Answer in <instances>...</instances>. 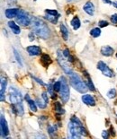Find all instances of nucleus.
<instances>
[{
  "instance_id": "f257e3e1",
  "label": "nucleus",
  "mask_w": 117,
  "mask_h": 139,
  "mask_svg": "<svg viewBox=\"0 0 117 139\" xmlns=\"http://www.w3.org/2000/svg\"><path fill=\"white\" fill-rule=\"evenodd\" d=\"M69 137L80 138L81 136H87V130L82 126L81 121L77 117H72L70 122L69 123Z\"/></svg>"
},
{
  "instance_id": "f03ea898",
  "label": "nucleus",
  "mask_w": 117,
  "mask_h": 139,
  "mask_svg": "<svg viewBox=\"0 0 117 139\" xmlns=\"http://www.w3.org/2000/svg\"><path fill=\"white\" fill-rule=\"evenodd\" d=\"M32 28L33 32L37 36L41 37L42 39H48L50 36V30L48 26L45 24V23L42 20L37 18V17H32Z\"/></svg>"
},
{
  "instance_id": "7ed1b4c3",
  "label": "nucleus",
  "mask_w": 117,
  "mask_h": 139,
  "mask_svg": "<svg viewBox=\"0 0 117 139\" xmlns=\"http://www.w3.org/2000/svg\"><path fill=\"white\" fill-rule=\"evenodd\" d=\"M69 75V80H70V85L77 92H79L81 93H84L87 92V89H88V86H87V83L85 81H83L79 75L73 73V72Z\"/></svg>"
},
{
  "instance_id": "20e7f679",
  "label": "nucleus",
  "mask_w": 117,
  "mask_h": 139,
  "mask_svg": "<svg viewBox=\"0 0 117 139\" xmlns=\"http://www.w3.org/2000/svg\"><path fill=\"white\" fill-rule=\"evenodd\" d=\"M61 90H60L61 98L62 100V101L65 103L69 99V87L68 82H67L66 78L64 76H61Z\"/></svg>"
},
{
  "instance_id": "39448f33",
  "label": "nucleus",
  "mask_w": 117,
  "mask_h": 139,
  "mask_svg": "<svg viewBox=\"0 0 117 139\" xmlns=\"http://www.w3.org/2000/svg\"><path fill=\"white\" fill-rule=\"evenodd\" d=\"M15 18H16V23L23 26H28L32 23V19L29 14L24 10H19L18 15Z\"/></svg>"
},
{
  "instance_id": "423d86ee",
  "label": "nucleus",
  "mask_w": 117,
  "mask_h": 139,
  "mask_svg": "<svg viewBox=\"0 0 117 139\" xmlns=\"http://www.w3.org/2000/svg\"><path fill=\"white\" fill-rule=\"evenodd\" d=\"M9 99H10L11 103L13 105L23 103L21 93L14 87H10V89H9Z\"/></svg>"
},
{
  "instance_id": "0eeeda50",
  "label": "nucleus",
  "mask_w": 117,
  "mask_h": 139,
  "mask_svg": "<svg viewBox=\"0 0 117 139\" xmlns=\"http://www.w3.org/2000/svg\"><path fill=\"white\" fill-rule=\"evenodd\" d=\"M97 68L102 72L103 75L107 76V77H113V71L110 69L108 67V66L105 63H104L103 61H99L97 63Z\"/></svg>"
},
{
  "instance_id": "6e6552de",
  "label": "nucleus",
  "mask_w": 117,
  "mask_h": 139,
  "mask_svg": "<svg viewBox=\"0 0 117 139\" xmlns=\"http://www.w3.org/2000/svg\"><path fill=\"white\" fill-rule=\"evenodd\" d=\"M58 62L60 66H61V68L64 70V72L69 75L72 73V70L70 69V67H69V66L65 63V59H64V55H62V53L61 52V50H58Z\"/></svg>"
},
{
  "instance_id": "1a4fd4ad",
  "label": "nucleus",
  "mask_w": 117,
  "mask_h": 139,
  "mask_svg": "<svg viewBox=\"0 0 117 139\" xmlns=\"http://www.w3.org/2000/svg\"><path fill=\"white\" fill-rule=\"evenodd\" d=\"M0 125H1V136L2 137H6L9 134V129L7 126V122L5 120L4 115H1L0 118Z\"/></svg>"
},
{
  "instance_id": "9d476101",
  "label": "nucleus",
  "mask_w": 117,
  "mask_h": 139,
  "mask_svg": "<svg viewBox=\"0 0 117 139\" xmlns=\"http://www.w3.org/2000/svg\"><path fill=\"white\" fill-rule=\"evenodd\" d=\"M82 101L87 105L89 106H95L96 105V100L94 99V97L89 94H84L82 96Z\"/></svg>"
},
{
  "instance_id": "9b49d317",
  "label": "nucleus",
  "mask_w": 117,
  "mask_h": 139,
  "mask_svg": "<svg viewBox=\"0 0 117 139\" xmlns=\"http://www.w3.org/2000/svg\"><path fill=\"white\" fill-rule=\"evenodd\" d=\"M27 52L30 56H38L41 54V48L38 46H29L27 47Z\"/></svg>"
},
{
  "instance_id": "f8f14e48",
  "label": "nucleus",
  "mask_w": 117,
  "mask_h": 139,
  "mask_svg": "<svg viewBox=\"0 0 117 139\" xmlns=\"http://www.w3.org/2000/svg\"><path fill=\"white\" fill-rule=\"evenodd\" d=\"M18 12L19 9H16V8H9V9H6L5 12V16L6 18L8 19H12V18H15L18 15Z\"/></svg>"
},
{
  "instance_id": "ddd939ff",
  "label": "nucleus",
  "mask_w": 117,
  "mask_h": 139,
  "mask_svg": "<svg viewBox=\"0 0 117 139\" xmlns=\"http://www.w3.org/2000/svg\"><path fill=\"white\" fill-rule=\"evenodd\" d=\"M83 9H84V11L87 13V15H93L94 13H95V6L93 5V3L90 2V1H88L87 3H86V5H84Z\"/></svg>"
},
{
  "instance_id": "4468645a",
  "label": "nucleus",
  "mask_w": 117,
  "mask_h": 139,
  "mask_svg": "<svg viewBox=\"0 0 117 139\" xmlns=\"http://www.w3.org/2000/svg\"><path fill=\"white\" fill-rule=\"evenodd\" d=\"M101 53H102L103 56L110 57L113 53V49L111 48L110 46H104V47L101 48Z\"/></svg>"
},
{
  "instance_id": "2eb2a0df",
  "label": "nucleus",
  "mask_w": 117,
  "mask_h": 139,
  "mask_svg": "<svg viewBox=\"0 0 117 139\" xmlns=\"http://www.w3.org/2000/svg\"><path fill=\"white\" fill-rule=\"evenodd\" d=\"M8 26L10 27L11 31H12L15 34H19V33L21 32L20 27L16 24L15 22H13V21H9V22H8Z\"/></svg>"
},
{
  "instance_id": "dca6fc26",
  "label": "nucleus",
  "mask_w": 117,
  "mask_h": 139,
  "mask_svg": "<svg viewBox=\"0 0 117 139\" xmlns=\"http://www.w3.org/2000/svg\"><path fill=\"white\" fill-rule=\"evenodd\" d=\"M25 100H26V101L28 102V105H29V107H30L31 110L33 111V112H36V111H37V104H36L35 101H33L32 100H31L28 94L25 95Z\"/></svg>"
},
{
  "instance_id": "f3484780",
  "label": "nucleus",
  "mask_w": 117,
  "mask_h": 139,
  "mask_svg": "<svg viewBox=\"0 0 117 139\" xmlns=\"http://www.w3.org/2000/svg\"><path fill=\"white\" fill-rule=\"evenodd\" d=\"M5 88H6V79L4 78L3 76L1 77V91H0V93H1V101H4V96H5Z\"/></svg>"
},
{
  "instance_id": "a211bd4d",
  "label": "nucleus",
  "mask_w": 117,
  "mask_h": 139,
  "mask_svg": "<svg viewBox=\"0 0 117 139\" xmlns=\"http://www.w3.org/2000/svg\"><path fill=\"white\" fill-rule=\"evenodd\" d=\"M41 63L42 65L45 66V67H48V66L51 63V58H50V56L47 54H43L41 56Z\"/></svg>"
},
{
  "instance_id": "6ab92c4d",
  "label": "nucleus",
  "mask_w": 117,
  "mask_h": 139,
  "mask_svg": "<svg viewBox=\"0 0 117 139\" xmlns=\"http://www.w3.org/2000/svg\"><path fill=\"white\" fill-rule=\"evenodd\" d=\"M70 24H71V26L73 27V29L75 31H77V29H79L81 23H80V20L78 19V17H77V16H75L71 20V22H70Z\"/></svg>"
},
{
  "instance_id": "aec40b11",
  "label": "nucleus",
  "mask_w": 117,
  "mask_h": 139,
  "mask_svg": "<svg viewBox=\"0 0 117 139\" xmlns=\"http://www.w3.org/2000/svg\"><path fill=\"white\" fill-rule=\"evenodd\" d=\"M61 35H62L63 39L65 40H68V39H69V31H68V29L66 28V26L63 24V23L61 24Z\"/></svg>"
},
{
  "instance_id": "412c9836",
  "label": "nucleus",
  "mask_w": 117,
  "mask_h": 139,
  "mask_svg": "<svg viewBox=\"0 0 117 139\" xmlns=\"http://www.w3.org/2000/svg\"><path fill=\"white\" fill-rule=\"evenodd\" d=\"M59 16H60V15H56V16H54V15H48V14H47V15L45 16V18L48 21L51 22L52 23H56L57 21H58V19H59Z\"/></svg>"
},
{
  "instance_id": "4be33fe9",
  "label": "nucleus",
  "mask_w": 117,
  "mask_h": 139,
  "mask_svg": "<svg viewBox=\"0 0 117 139\" xmlns=\"http://www.w3.org/2000/svg\"><path fill=\"white\" fill-rule=\"evenodd\" d=\"M90 34H91L92 37L97 38V37H99L100 34H101V30L99 28H94V29H92L90 31Z\"/></svg>"
},
{
  "instance_id": "5701e85b",
  "label": "nucleus",
  "mask_w": 117,
  "mask_h": 139,
  "mask_svg": "<svg viewBox=\"0 0 117 139\" xmlns=\"http://www.w3.org/2000/svg\"><path fill=\"white\" fill-rule=\"evenodd\" d=\"M54 107H55V111H56L58 114H63L65 111H64V109L61 108V105L60 102H55V104H54Z\"/></svg>"
},
{
  "instance_id": "b1692460",
  "label": "nucleus",
  "mask_w": 117,
  "mask_h": 139,
  "mask_svg": "<svg viewBox=\"0 0 117 139\" xmlns=\"http://www.w3.org/2000/svg\"><path fill=\"white\" fill-rule=\"evenodd\" d=\"M48 91H49V93L51 95V98L52 99H56L57 95L54 93V86L51 85V84H50V85H48Z\"/></svg>"
},
{
  "instance_id": "393cba45",
  "label": "nucleus",
  "mask_w": 117,
  "mask_h": 139,
  "mask_svg": "<svg viewBox=\"0 0 117 139\" xmlns=\"http://www.w3.org/2000/svg\"><path fill=\"white\" fill-rule=\"evenodd\" d=\"M35 102H36V104H37V106H38L39 108H41V109H44L46 107V104H47L45 101H42V100H40L39 98L36 99Z\"/></svg>"
},
{
  "instance_id": "a878e982",
  "label": "nucleus",
  "mask_w": 117,
  "mask_h": 139,
  "mask_svg": "<svg viewBox=\"0 0 117 139\" xmlns=\"http://www.w3.org/2000/svg\"><path fill=\"white\" fill-rule=\"evenodd\" d=\"M87 86H88V89L91 90V91H95V86H94V85H93V83H92V80L89 78V76L87 75Z\"/></svg>"
},
{
  "instance_id": "bb28decb",
  "label": "nucleus",
  "mask_w": 117,
  "mask_h": 139,
  "mask_svg": "<svg viewBox=\"0 0 117 139\" xmlns=\"http://www.w3.org/2000/svg\"><path fill=\"white\" fill-rule=\"evenodd\" d=\"M107 96H108V98H110V99L114 98V97L116 96V90L111 89L108 93H107Z\"/></svg>"
},
{
  "instance_id": "cd10ccee",
  "label": "nucleus",
  "mask_w": 117,
  "mask_h": 139,
  "mask_svg": "<svg viewBox=\"0 0 117 139\" xmlns=\"http://www.w3.org/2000/svg\"><path fill=\"white\" fill-rule=\"evenodd\" d=\"M14 53H15V58H16V61H17V62H18V64L22 66H23V62H22L21 57L19 56V54H18V52L16 51V50H14Z\"/></svg>"
},
{
  "instance_id": "c85d7f7f",
  "label": "nucleus",
  "mask_w": 117,
  "mask_h": 139,
  "mask_svg": "<svg viewBox=\"0 0 117 139\" xmlns=\"http://www.w3.org/2000/svg\"><path fill=\"white\" fill-rule=\"evenodd\" d=\"M54 90L56 91V92H60V90H61V81H58L56 82L55 84H54Z\"/></svg>"
},
{
  "instance_id": "c756f323",
  "label": "nucleus",
  "mask_w": 117,
  "mask_h": 139,
  "mask_svg": "<svg viewBox=\"0 0 117 139\" xmlns=\"http://www.w3.org/2000/svg\"><path fill=\"white\" fill-rule=\"evenodd\" d=\"M45 13H46V14H48V15H54V16H56V15H58V12H57L56 10H51V9H47V10H45Z\"/></svg>"
},
{
  "instance_id": "7c9ffc66",
  "label": "nucleus",
  "mask_w": 117,
  "mask_h": 139,
  "mask_svg": "<svg viewBox=\"0 0 117 139\" xmlns=\"http://www.w3.org/2000/svg\"><path fill=\"white\" fill-rule=\"evenodd\" d=\"M41 97H42V99L44 100V101H45L46 103H48L49 102V99H48V96H47V93H42V94H41Z\"/></svg>"
},
{
  "instance_id": "2f4dec72",
  "label": "nucleus",
  "mask_w": 117,
  "mask_h": 139,
  "mask_svg": "<svg viewBox=\"0 0 117 139\" xmlns=\"http://www.w3.org/2000/svg\"><path fill=\"white\" fill-rule=\"evenodd\" d=\"M98 24H99L100 27H105V26L108 25V22H106V21H100Z\"/></svg>"
},
{
  "instance_id": "473e14b6",
  "label": "nucleus",
  "mask_w": 117,
  "mask_h": 139,
  "mask_svg": "<svg viewBox=\"0 0 117 139\" xmlns=\"http://www.w3.org/2000/svg\"><path fill=\"white\" fill-rule=\"evenodd\" d=\"M111 21H112L113 23H117V14H114V15H112Z\"/></svg>"
},
{
  "instance_id": "72a5a7b5",
  "label": "nucleus",
  "mask_w": 117,
  "mask_h": 139,
  "mask_svg": "<svg viewBox=\"0 0 117 139\" xmlns=\"http://www.w3.org/2000/svg\"><path fill=\"white\" fill-rule=\"evenodd\" d=\"M108 136H109V134H108V131H103L102 133V137L105 139L108 138Z\"/></svg>"
},
{
  "instance_id": "f704fd0d",
  "label": "nucleus",
  "mask_w": 117,
  "mask_h": 139,
  "mask_svg": "<svg viewBox=\"0 0 117 139\" xmlns=\"http://www.w3.org/2000/svg\"><path fill=\"white\" fill-rule=\"evenodd\" d=\"M63 55H64V57H66V58H69V57L70 56V54H69V50H68V49H66V50L63 51Z\"/></svg>"
},
{
  "instance_id": "c9c22d12",
  "label": "nucleus",
  "mask_w": 117,
  "mask_h": 139,
  "mask_svg": "<svg viewBox=\"0 0 117 139\" xmlns=\"http://www.w3.org/2000/svg\"><path fill=\"white\" fill-rule=\"evenodd\" d=\"M32 77H33V76H32ZM33 79L35 80V81L37 82V83H38V84H40V85H45V84H44V83H43V82H42L41 80L38 79L37 77H33Z\"/></svg>"
},
{
  "instance_id": "e433bc0d",
  "label": "nucleus",
  "mask_w": 117,
  "mask_h": 139,
  "mask_svg": "<svg viewBox=\"0 0 117 139\" xmlns=\"http://www.w3.org/2000/svg\"><path fill=\"white\" fill-rule=\"evenodd\" d=\"M29 38H30V40H34V35H33V31L29 33Z\"/></svg>"
},
{
  "instance_id": "4c0bfd02",
  "label": "nucleus",
  "mask_w": 117,
  "mask_h": 139,
  "mask_svg": "<svg viewBox=\"0 0 117 139\" xmlns=\"http://www.w3.org/2000/svg\"><path fill=\"white\" fill-rule=\"evenodd\" d=\"M16 1H17V0H7V3H8L9 5H13V4H15V3H16Z\"/></svg>"
},
{
  "instance_id": "58836bf2",
  "label": "nucleus",
  "mask_w": 117,
  "mask_h": 139,
  "mask_svg": "<svg viewBox=\"0 0 117 139\" xmlns=\"http://www.w3.org/2000/svg\"><path fill=\"white\" fill-rule=\"evenodd\" d=\"M49 133H50V134H52V133H53V132H54V130H53V128H52V127H49Z\"/></svg>"
},
{
  "instance_id": "ea45409f",
  "label": "nucleus",
  "mask_w": 117,
  "mask_h": 139,
  "mask_svg": "<svg viewBox=\"0 0 117 139\" xmlns=\"http://www.w3.org/2000/svg\"><path fill=\"white\" fill-rule=\"evenodd\" d=\"M103 1H104L105 3H106V4H109V5H112V4H113L110 0H103Z\"/></svg>"
},
{
  "instance_id": "a19ab883",
  "label": "nucleus",
  "mask_w": 117,
  "mask_h": 139,
  "mask_svg": "<svg viewBox=\"0 0 117 139\" xmlns=\"http://www.w3.org/2000/svg\"><path fill=\"white\" fill-rule=\"evenodd\" d=\"M68 59H69V61H70V62H73V61H74V59H73V58H72L71 56H69V57L68 58Z\"/></svg>"
},
{
  "instance_id": "79ce46f5",
  "label": "nucleus",
  "mask_w": 117,
  "mask_h": 139,
  "mask_svg": "<svg viewBox=\"0 0 117 139\" xmlns=\"http://www.w3.org/2000/svg\"><path fill=\"white\" fill-rule=\"evenodd\" d=\"M113 6H115V7L117 8V2H113Z\"/></svg>"
},
{
  "instance_id": "37998d69",
  "label": "nucleus",
  "mask_w": 117,
  "mask_h": 139,
  "mask_svg": "<svg viewBox=\"0 0 117 139\" xmlns=\"http://www.w3.org/2000/svg\"><path fill=\"white\" fill-rule=\"evenodd\" d=\"M111 129H112V131H113V127H111ZM111 134H112V135H113V136L115 135V134H114V133H113V132H111Z\"/></svg>"
},
{
  "instance_id": "c03bdc74",
  "label": "nucleus",
  "mask_w": 117,
  "mask_h": 139,
  "mask_svg": "<svg viewBox=\"0 0 117 139\" xmlns=\"http://www.w3.org/2000/svg\"><path fill=\"white\" fill-rule=\"evenodd\" d=\"M68 1H71V0H68Z\"/></svg>"
},
{
  "instance_id": "a18cd8bd",
  "label": "nucleus",
  "mask_w": 117,
  "mask_h": 139,
  "mask_svg": "<svg viewBox=\"0 0 117 139\" xmlns=\"http://www.w3.org/2000/svg\"><path fill=\"white\" fill-rule=\"evenodd\" d=\"M116 57H117V54H116Z\"/></svg>"
}]
</instances>
